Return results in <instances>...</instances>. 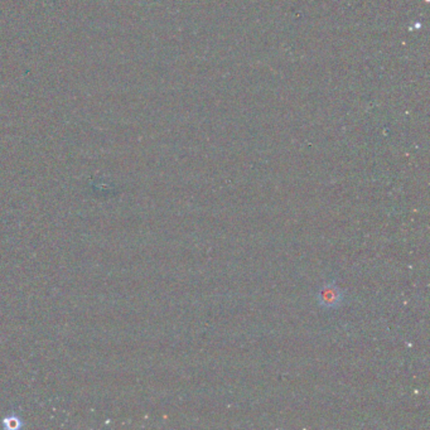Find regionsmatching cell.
I'll list each match as a JSON object with an SVG mask.
<instances>
[{
  "instance_id": "cell-1",
  "label": "cell",
  "mask_w": 430,
  "mask_h": 430,
  "mask_svg": "<svg viewBox=\"0 0 430 430\" xmlns=\"http://www.w3.org/2000/svg\"><path fill=\"white\" fill-rule=\"evenodd\" d=\"M342 292L336 284H327L322 288L318 294V302L326 308H335L342 302Z\"/></svg>"
}]
</instances>
